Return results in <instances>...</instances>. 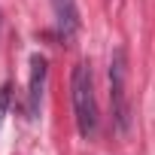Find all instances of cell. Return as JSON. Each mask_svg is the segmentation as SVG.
I'll return each mask as SVG.
<instances>
[{"mask_svg": "<svg viewBox=\"0 0 155 155\" xmlns=\"http://www.w3.org/2000/svg\"><path fill=\"white\" fill-rule=\"evenodd\" d=\"M70 97H73V116H76V128H79L82 140H91L97 134V94H94V73L88 61H79L73 67L70 76Z\"/></svg>", "mask_w": 155, "mask_h": 155, "instance_id": "obj_1", "label": "cell"}, {"mask_svg": "<svg viewBox=\"0 0 155 155\" xmlns=\"http://www.w3.org/2000/svg\"><path fill=\"white\" fill-rule=\"evenodd\" d=\"M46 73L49 64L43 55H31V79H28V119L40 116V104H43V88H46Z\"/></svg>", "mask_w": 155, "mask_h": 155, "instance_id": "obj_3", "label": "cell"}, {"mask_svg": "<svg viewBox=\"0 0 155 155\" xmlns=\"http://www.w3.org/2000/svg\"><path fill=\"white\" fill-rule=\"evenodd\" d=\"M49 3H52V12H55L61 37L70 40L76 31H79V9H76V0H49Z\"/></svg>", "mask_w": 155, "mask_h": 155, "instance_id": "obj_4", "label": "cell"}, {"mask_svg": "<svg viewBox=\"0 0 155 155\" xmlns=\"http://www.w3.org/2000/svg\"><path fill=\"white\" fill-rule=\"evenodd\" d=\"M110 107H113V125L119 134L131 131V101H128V52L125 46L113 49L110 58Z\"/></svg>", "mask_w": 155, "mask_h": 155, "instance_id": "obj_2", "label": "cell"}, {"mask_svg": "<svg viewBox=\"0 0 155 155\" xmlns=\"http://www.w3.org/2000/svg\"><path fill=\"white\" fill-rule=\"evenodd\" d=\"M6 107H9V85H3V88H0V119H3Z\"/></svg>", "mask_w": 155, "mask_h": 155, "instance_id": "obj_5", "label": "cell"}]
</instances>
